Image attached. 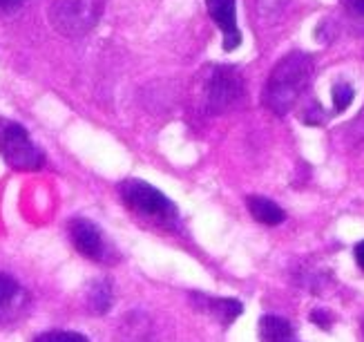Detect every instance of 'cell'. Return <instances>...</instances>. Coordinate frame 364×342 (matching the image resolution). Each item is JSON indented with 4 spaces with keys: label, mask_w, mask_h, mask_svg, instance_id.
Returning a JSON list of instances; mask_svg holds the SVG:
<instances>
[{
    "label": "cell",
    "mask_w": 364,
    "mask_h": 342,
    "mask_svg": "<svg viewBox=\"0 0 364 342\" xmlns=\"http://www.w3.org/2000/svg\"><path fill=\"white\" fill-rule=\"evenodd\" d=\"M29 304V293L14 277L0 273V324L18 320Z\"/></svg>",
    "instance_id": "obj_8"
},
{
    "label": "cell",
    "mask_w": 364,
    "mask_h": 342,
    "mask_svg": "<svg viewBox=\"0 0 364 342\" xmlns=\"http://www.w3.org/2000/svg\"><path fill=\"white\" fill-rule=\"evenodd\" d=\"M291 342H295V340H291Z\"/></svg>",
    "instance_id": "obj_19"
},
{
    "label": "cell",
    "mask_w": 364,
    "mask_h": 342,
    "mask_svg": "<svg viewBox=\"0 0 364 342\" xmlns=\"http://www.w3.org/2000/svg\"><path fill=\"white\" fill-rule=\"evenodd\" d=\"M34 342H90V340L76 331H47L41 333Z\"/></svg>",
    "instance_id": "obj_14"
},
{
    "label": "cell",
    "mask_w": 364,
    "mask_h": 342,
    "mask_svg": "<svg viewBox=\"0 0 364 342\" xmlns=\"http://www.w3.org/2000/svg\"><path fill=\"white\" fill-rule=\"evenodd\" d=\"M248 204V210L250 215L255 217L259 224H266V226H277L287 220V213H284L275 201H271L268 197H259V195H250L246 199Z\"/></svg>",
    "instance_id": "obj_9"
},
{
    "label": "cell",
    "mask_w": 364,
    "mask_h": 342,
    "mask_svg": "<svg viewBox=\"0 0 364 342\" xmlns=\"http://www.w3.org/2000/svg\"><path fill=\"white\" fill-rule=\"evenodd\" d=\"M242 95H244V81H242V74L235 68L219 65L210 72L208 79H205L203 99H205V105H208V110L215 114L230 110V107L242 99Z\"/></svg>",
    "instance_id": "obj_5"
},
{
    "label": "cell",
    "mask_w": 364,
    "mask_h": 342,
    "mask_svg": "<svg viewBox=\"0 0 364 342\" xmlns=\"http://www.w3.org/2000/svg\"><path fill=\"white\" fill-rule=\"evenodd\" d=\"M208 306L213 314L224 322V324H230L237 316L242 314L244 306L237 302V300H230V298H219V300H208Z\"/></svg>",
    "instance_id": "obj_11"
},
{
    "label": "cell",
    "mask_w": 364,
    "mask_h": 342,
    "mask_svg": "<svg viewBox=\"0 0 364 342\" xmlns=\"http://www.w3.org/2000/svg\"><path fill=\"white\" fill-rule=\"evenodd\" d=\"M107 0H54L50 7V23L58 34L78 38L99 25Z\"/></svg>",
    "instance_id": "obj_3"
},
{
    "label": "cell",
    "mask_w": 364,
    "mask_h": 342,
    "mask_svg": "<svg viewBox=\"0 0 364 342\" xmlns=\"http://www.w3.org/2000/svg\"><path fill=\"white\" fill-rule=\"evenodd\" d=\"M90 304L97 314H105L109 304H112V287H109V282L94 284V289L90 293Z\"/></svg>",
    "instance_id": "obj_12"
},
{
    "label": "cell",
    "mask_w": 364,
    "mask_h": 342,
    "mask_svg": "<svg viewBox=\"0 0 364 342\" xmlns=\"http://www.w3.org/2000/svg\"><path fill=\"white\" fill-rule=\"evenodd\" d=\"M259 340L262 342H291L293 329L289 320L279 316H264L259 320Z\"/></svg>",
    "instance_id": "obj_10"
},
{
    "label": "cell",
    "mask_w": 364,
    "mask_h": 342,
    "mask_svg": "<svg viewBox=\"0 0 364 342\" xmlns=\"http://www.w3.org/2000/svg\"><path fill=\"white\" fill-rule=\"evenodd\" d=\"M205 9L224 34V50L232 52L240 48L242 32L237 27V0H205Z\"/></svg>",
    "instance_id": "obj_7"
},
{
    "label": "cell",
    "mask_w": 364,
    "mask_h": 342,
    "mask_svg": "<svg viewBox=\"0 0 364 342\" xmlns=\"http://www.w3.org/2000/svg\"><path fill=\"white\" fill-rule=\"evenodd\" d=\"M311 320H313V322H318L320 326H328V320H326V316H324V311H322V309L313 311V314H311Z\"/></svg>",
    "instance_id": "obj_17"
},
{
    "label": "cell",
    "mask_w": 364,
    "mask_h": 342,
    "mask_svg": "<svg viewBox=\"0 0 364 342\" xmlns=\"http://www.w3.org/2000/svg\"><path fill=\"white\" fill-rule=\"evenodd\" d=\"M355 260H358V264H360V269L364 271V240L355 246Z\"/></svg>",
    "instance_id": "obj_18"
},
{
    "label": "cell",
    "mask_w": 364,
    "mask_h": 342,
    "mask_svg": "<svg viewBox=\"0 0 364 342\" xmlns=\"http://www.w3.org/2000/svg\"><path fill=\"white\" fill-rule=\"evenodd\" d=\"M353 101V87L346 83V81H340L333 85V105H336V112H344L346 107L351 105Z\"/></svg>",
    "instance_id": "obj_13"
},
{
    "label": "cell",
    "mask_w": 364,
    "mask_h": 342,
    "mask_svg": "<svg viewBox=\"0 0 364 342\" xmlns=\"http://www.w3.org/2000/svg\"><path fill=\"white\" fill-rule=\"evenodd\" d=\"M119 193H121V199L125 201V206L132 213H136L139 217H144V220H150L159 226H172L179 220L175 204L148 181L128 179L119 186Z\"/></svg>",
    "instance_id": "obj_2"
},
{
    "label": "cell",
    "mask_w": 364,
    "mask_h": 342,
    "mask_svg": "<svg viewBox=\"0 0 364 342\" xmlns=\"http://www.w3.org/2000/svg\"><path fill=\"white\" fill-rule=\"evenodd\" d=\"M23 0H0V11H14L16 7H21Z\"/></svg>",
    "instance_id": "obj_16"
},
{
    "label": "cell",
    "mask_w": 364,
    "mask_h": 342,
    "mask_svg": "<svg viewBox=\"0 0 364 342\" xmlns=\"http://www.w3.org/2000/svg\"><path fill=\"white\" fill-rule=\"evenodd\" d=\"M0 154L14 170H41L45 166L43 150L31 141L21 123L14 121L0 123Z\"/></svg>",
    "instance_id": "obj_4"
},
{
    "label": "cell",
    "mask_w": 364,
    "mask_h": 342,
    "mask_svg": "<svg viewBox=\"0 0 364 342\" xmlns=\"http://www.w3.org/2000/svg\"><path fill=\"white\" fill-rule=\"evenodd\" d=\"M313 68V58L304 52H293L284 56L266 81L264 105L275 114H287L306 92Z\"/></svg>",
    "instance_id": "obj_1"
},
{
    "label": "cell",
    "mask_w": 364,
    "mask_h": 342,
    "mask_svg": "<svg viewBox=\"0 0 364 342\" xmlns=\"http://www.w3.org/2000/svg\"><path fill=\"white\" fill-rule=\"evenodd\" d=\"M344 11L355 25L364 29V0H344Z\"/></svg>",
    "instance_id": "obj_15"
},
{
    "label": "cell",
    "mask_w": 364,
    "mask_h": 342,
    "mask_svg": "<svg viewBox=\"0 0 364 342\" xmlns=\"http://www.w3.org/2000/svg\"><path fill=\"white\" fill-rule=\"evenodd\" d=\"M70 235H72V242L78 253H83L85 257L97 260V262L107 260L105 237L94 222L83 220V217H76V220L70 222Z\"/></svg>",
    "instance_id": "obj_6"
}]
</instances>
